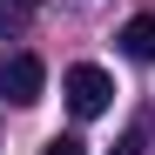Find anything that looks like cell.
Listing matches in <instances>:
<instances>
[{"instance_id":"cell-3","label":"cell","mask_w":155,"mask_h":155,"mask_svg":"<svg viewBox=\"0 0 155 155\" xmlns=\"http://www.w3.org/2000/svg\"><path fill=\"white\" fill-rule=\"evenodd\" d=\"M115 41H121V54H128V61H155V14H135Z\"/></svg>"},{"instance_id":"cell-2","label":"cell","mask_w":155,"mask_h":155,"mask_svg":"<svg viewBox=\"0 0 155 155\" xmlns=\"http://www.w3.org/2000/svg\"><path fill=\"white\" fill-rule=\"evenodd\" d=\"M41 88H47V68H41L34 54H14L7 68H0V94H7L14 108H34V101H41Z\"/></svg>"},{"instance_id":"cell-5","label":"cell","mask_w":155,"mask_h":155,"mask_svg":"<svg viewBox=\"0 0 155 155\" xmlns=\"http://www.w3.org/2000/svg\"><path fill=\"white\" fill-rule=\"evenodd\" d=\"M41 155H88V142H81V135H54Z\"/></svg>"},{"instance_id":"cell-4","label":"cell","mask_w":155,"mask_h":155,"mask_svg":"<svg viewBox=\"0 0 155 155\" xmlns=\"http://www.w3.org/2000/svg\"><path fill=\"white\" fill-rule=\"evenodd\" d=\"M34 14H41V0H0V34H20Z\"/></svg>"},{"instance_id":"cell-6","label":"cell","mask_w":155,"mask_h":155,"mask_svg":"<svg viewBox=\"0 0 155 155\" xmlns=\"http://www.w3.org/2000/svg\"><path fill=\"white\" fill-rule=\"evenodd\" d=\"M108 155H142V135H121V142H115Z\"/></svg>"},{"instance_id":"cell-1","label":"cell","mask_w":155,"mask_h":155,"mask_svg":"<svg viewBox=\"0 0 155 155\" xmlns=\"http://www.w3.org/2000/svg\"><path fill=\"white\" fill-rule=\"evenodd\" d=\"M61 94H68V108L94 121V115H108V101H115V81H108V68H94V61H74L61 74Z\"/></svg>"}]
</instances>
